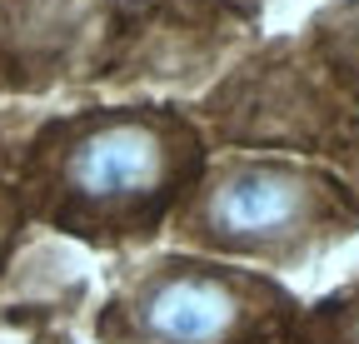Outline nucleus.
<instances>
[{
    "label": "nucleus",
    "instance_id": "obj_1",
    "mask_svg": "<svg viewBox=\"0 0 359 344\" xmlns=\"http://www.w3.org/2000/svg\"><path fill=\"white\" fill-rule=\"evenodd\" d=\"M165 175V140L140 120H120L85 135L70 155V185L85 200H135Z\"/></svg>",
    "mask_w": 359,
    "mask_h": 344
},
{
    "label": "nucleus",
    "instance_id": "obj_2",
    "mask_svg": "<svg viewBox=\"0 0 359 344\" xmlns=\"http://www.w3.org/2000/svg\"><path fill=\"white\" fill-rule=\"evenodd\" d=\"M240 319V299L219 275H165L140 299V329L150 344H219Z\"/></svg>",
    "mask_w": 359,
    "mask_h": 344
},
{
    "label": "nucleus",
    "instance_id": "obj_3",
    "mask_svg": "<svg viewBox=\"0 0 359 344\" xmlns=\"http://www.w3.org/2000/svg\"><path fill=\"white\" fill-rule=\"evenodd\" d=\"M299 214H304V185L285 170L255 165V170H235L215 185L205 220L219 240H269L299 225Z\"/></svg>",
    "mask_w": 359,
    "mask_h": 344
},
{
    "label": "nucleus",
    "instance_id": "obj_4",
    "mask_svg": "<svg viewBox=\"0 0 359 344\" xmlns=\"http://www.w3.org/2000/svg\"><path fill=\"white\" fill-rule=\"evenodd\" d=\"M354 339H359V324H354Z\"/></svg>",
    "mask_w": 359,
    "mask_h": 344
}]
</instances>
